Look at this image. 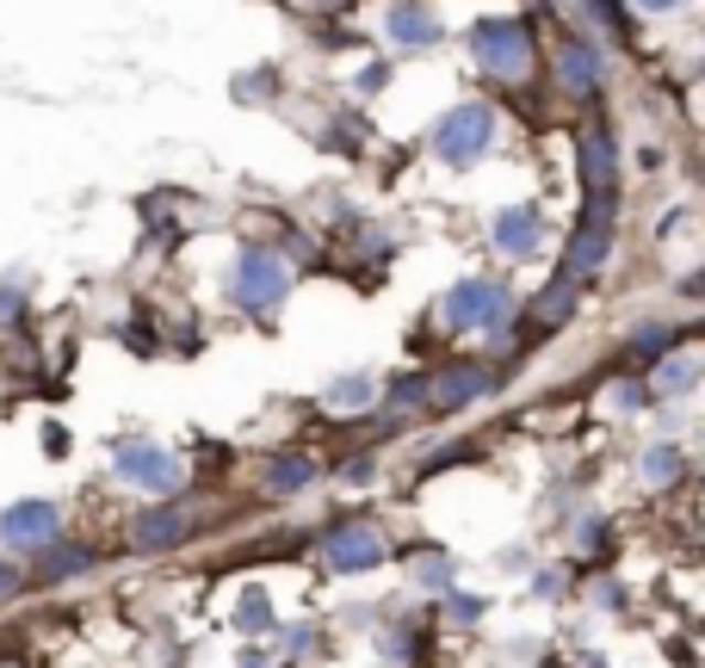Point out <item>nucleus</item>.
Instances as JSON below:
<instances>
[{
  "instance_id": "nucleus-1",
  "label": "nucleus",
  "mask_w": 705,
  "mask_h": 668,
  "mask_svg": "<svg viewBox=\"0 0 705 668\" xmlns=\"http://www.w3.org/2000/svg\"><path fill=\"white\" fill-rule=\"evenodd\" d=\"M470 56H477L495 81H526L533 75V38H526L520 19H483V25L470 32Z\"/></svg>"
},
{
  "instance_id": "nucleus-2",
  "label": "nucleus",
  "mask_w": 705,
  "mask_h": 668,
  "mask_svg": "<svg viewBox=\"0 0 705 668\" xmlns=\"http://www.w3.org/2000/svg\"><path fill=\"white\" fill-rule=\"evenodd\" d=\"M111 477L130 483V489H149V496H168L186 483V465L156 439H125V446H111Z\"/></svg>"
},
{
  "instance_id": "nucleus-3",
  "label": "nucleus",
  "mask_w": 705,
  "mask_h": 668,
  "mask_svg": "<svg viewBox=\"0 0 705 668\" xmlns=\"http://www.w3.org/2000/svg\"><path fill=\"white\" fill-rule=\"evenodd\" d=\"M489 142H495V112L477 106V99H464V106H452L446 118H439L434 156L446 161V168H470V161L489 149Z\"/></svg>"
},
{
  "instance_id": "nucleus-4",
  "label": "nucleus",
  "mask_w": 705,
  "mask_h": 668,
  "mask_svg": "<svg viewBox=\"0 0 705 668\" xmlns=\"http://www.w3.org/2000/svg\"><path fill=\"white\" fill-rule=\"evenodd\" d=\"M285 291H291V273H285L279 254H267V248L242 254V266H235V304H242V310L267 316L285 304Z\"/></svg>"
},
{
  "instance_id": "nucleus-5",
  "label": "nucleus",
  "mask_w": 705,
  "mask_h": 668,
  "mask_svg": "<svg viewBox=\"0 0 705 668\" xmlns=\"http://www.w3.org/2000/svg\"><path fill=\"white\" fill-rule=\"evenodd\" d=\"M502 316H508V291L495 279H458L452 291H446V322L464 328V335L502 328Z\"/></svg>"
},
{
  "instance_id": "nucleus-6",
  "label": "nucleus",
  "mask_w": 705,
  "mask_h": 668,
  "mask_svg": "<svg viewBox=\"0 0 705 668\" xmlns=\"http://www.w3.org/2000/svg\"><path fill=\"white\" fill-rule=\"evenodd\" d=\"M322 558H329L334 575H360V570H377L384 563V539L372 527H341L329 544H322Z\"/></svg>"
},
{
  "instance_id": "nucleus-7",
  "label": "nucleus",
  "mask_w": 705,
  "mask_h": 668,
  "mask_svg": "<svg viewBox=\"0 0 705 668\" xmlns=\"http://www.w3.org/2000/svg\"><path fill=\"white\" fill-rule=\"evenodd\" d=\"M384 32H391L396 50H434L439 44V19H434V7H427V0H391Z\"/></svg>"
},
{
  "instance_id": "nucleus-8",
  "label": "nucleus",
  "mask_w": 705,
  "mask_h": 668,
  "mask_svg": "<svg viewBox=\"0 0 705 668\" xmlns=\"http://www.w3.org/2000/svg\"><path fill=\"white\" fill-rule=\"evenodd\" d=\"M56 520H63V513L50 508V501H19V508L0 513V539L13 544V551H32V544L56 539Z\"/></svg>"
},
{
  "instance_id": "nucleus-9",
  "label": "nucleus",
  "mask_w": 705,
  "mask_h": 668,
  "mask_svg": "<svg viewBox=\"0 0 705 668\" xmlns=\"http://www.w3.org/2000/svg\"><path fill=\"white\" fill-rule=\"evenodd\" d=\"M581 180H588V199H595V211L588 218H607L612 223V137L607 130H588V142H581Z\"/></svg>"
},
{
  "instance_id": "nucleus-10",
  "label": "nucleus",
  "mask_w": 705,
  "mask_h": 668,
  "mask_svg": "<svg viewBox=\"0 0 705 668\" xmlns=\"http://www.w3.org/2000/svg\"><path fill=\"white\" fill-rule=\"evenodd\" d=\"M538 242H545V223H538L533 204H508L502 218H495V248H502L508 261H526V254H538Z\"/></svg>"
},
{
  "instance_id": "nucleus-11",
  "label": "nucleus",
  "mask_w": 705,
  "mask_h": 668,
  "mask_svg": "<svg viewBox=\"0 0 705 668\" xmlns=\"http://www.w3.org/2000/svg\"><path fill=\"white\" fill-rule=\"evenodd\" d=\"M607 254H612V223L607 218H588L576 230V242H569V254H564V273H569V279H588V273L607 266Z\"/></svg>"
},
{
  "instance_id": "nucleus-12",
  "label": "nucleus",
  "mask_w": 705,
  "mask_h": 668,
  "mask_svg": "<svg viewBox=\"0 0 705 668\" xmlns=\"http://www.w3.org/2000/svg\"><path fill=\"white\" fill-rule=\"evenodd\" d=\"M180 539H186V513L180 508H142L137 527H130V544L149 551V558H156V551H173Z\"/></svg>"
},
{
  "instance_id": "nucleus-13",
  "label": "nucleus",
  "mask_w": 705,
  "mask_h": 668,
  "mask_svg": "<svg viewBox=\"0 0 705 668\" xmlns=\"http://www.w3.org/2000/svg\"><path fill=\"white\" fill-rule=\"evenodd\" d=\"M600 75H607V68H600V50H595V44H581V38H569L564 56H557V81H564L569 94H595Z\"/></svg>"
},
{
  "instance_id": "nucleus-14",
  "label": "nucleus",
  "mask_w": 705,
  "mask_h": 668,
  "mask_svg": "<svg viewBox=\"0 0 705 668\" xmlns=\"http://www.w3.org/2000/svg\"><path fill=\"white\" fill-rule=\"evenodd\" d=\"M372 396H377V384H372V378H334L322 403H329L334 415H360V409H372Z\"/></svg>"
},
{
  "instance_id": "nucleus-15",
  "label": "nucleus",
  "mask_w": 705,
  "mask_h": 668,
  "mask_svg": "<svg viewBox=\"0 0 705 668\" xmlns=\"http://www.w3.org/2000/svg\"><path fill=\"white\" fill-rule=\"evenodd\" d=\"M489 390V372H452V378H439L434 384V403L439 409H464L470 396H483Z\"/></svg>"
},
{
  "instance_id": "nucleus-16",
  "label": "nucleus",
  "mask_w": 705,
  "mask_h": 668,
  "mask_svg": "<svg viewBox=\"0 0 705 668\" xmlns=\"http://www.w3.org/2000/svg\"><path fill=\"white\" fill-rule=\"evenodd\" d=\"M699 384V359L693 353H674L669 365H656V396H687Z\"/></svg>"
},
{
  "instance_id": "nucleus-17",
  "label": "nucleus",
  "mask_w": 705,
  "mask_h": 668,
  "mask_svg": "<svg viewBox=\"0 0 705 668\" xmlns=\"http://www.w3.org/2000/svg\"><path fill=\"white\" fill-rule=\"evenodd\" d=\"M310 477H316L310 458H279V465L267 470V489H273V496H291V489H303Z\"/></svg>"
},
{
  "instance_id": "nucleus-18",
  "label": "nucleus",
  "mask_w": 705,
  "mask_h": 668,
  "mask_svg": "<svg viewBox=\"0 0 705 668\" xmlns=\"http://www.w3.org/2000/svg\"><path fill=\"white\" fill-rule=\"evenodd\" d=\"M235 625H242V632H273V601H267V594H260V589H248V594H242V606H235Z\"/></svg>"
},
{
  "instance_id": "nucleus-19",
  "label": "nucleus",
  "mask_w": 705,
  "mask_h": 668,
  "mask_svg": "<svg viewBox=\"0 0 705 668\" xmlns=\"http://www.w3.org/2000/svg\"><path fill=\"white\" fill-rule=\"evenodd\" d=\"M674 477H681V452H674V446H650V452H643V483L669 489Z\"/></svg>"
},
{
  "instance_id": "nucleus-20",
  "label": "nucleus",
  "mask_w": 705,
  "mask_h": 668,
  "mask_svg": "<svg viewBox=\"0 0 705 668\" xmlns=\"http://www.w3.org/2000/svg\"><path fill=\"white\" fill-rule=\"evenodd\" d=\"M569 304H576V279H564V285H551V291L545 297H538V322H564V316H569Z\"/></svg>"
},
{
  "instance_id": "nucleus-21",
  "label": "nucleus",
  "mask_w": 705,
  "mask_h": 668,
  "mask_svg": "<svg viewBox=\"0 0 705 668\" xmlns=\"http://www.w3.org/2000/svg\"><path fill=\"white\" fill-rule=\"evenodd\" d=\"M81 570H87V551H81V544H56V551L44 558L50 582H56V575H81Z\"/></svg>"
},
{
  "instance_id": "nucleus-22",
  "label": "nucleus",
  "mask_w": 705,
  "mask_h": 668,
  "mask_svg": "<svg viewBox=\"0 0 705 668\" xmlns=\"http://www.w3.org/2000/svg\"><path fill=\"white\" fill-rule=\"evenodd\" d=\"M674 341V322H643L638 335H631V347H638V353H650V347H669Z\"/></svg>"
},
{
  "instance_id": "nucleus-23",
  "label": "nucleus",
  "mask_w": 705,
  "mask_h": 668,
  "mask_svg": "<svg viewBox=\"0 0 705 668\" xmlns=\"http://www.w3.org/2000/svg\"><path fill=\"white\" fill-rule=\"evenodd\" d=\"M446 613H452L458 625H477V619H483V601H477V594H452V601H446Z\"/></svg>"
},
{
  "instance_id": "nucleus-24",
  "label": "nucleus",
  "mask_w": 705,
  "mask_h": 668,
  "mask_svg": "<svg viewBox=\"0 0 705 668\" xmlns=\"http://www.w3.org/2000/svg\"><path fill=\"white\" fill-rule=\"evenodd\" d=\"M446 575H452V563H446V558H427V563H415V582H427V589H439Z\"/></svg>"
},
{
  "instance_id": "nucleus-25",
  "label": "nucleus",
  "mask_w": 705,
  "mask_h": 668,
  "mask_svg": "<svg viewBox=\"0 0 705 668\" xmlns=\"http://www.w3.org/2000/svg\"><path fill=\"white\" fill-rule=\"evenodd\" d=\"M235 668H273V650H260V644H248V650L235 656Z\"/></svg>"
},
{
  "instance_id": "nucleus-26",
  "label": "nucleus",
  "mask_w": 705,
  "mask_h": 668,
  "mask_svg": "<svg viewBox=\"0 0 705 668\" xmlns=\"http://www.w3.org/2000/svg\"><path fill=\"white\" fill-rule=\"evenodd\" d=\"M421 396H427V384H408V378L391 390V403H421Z\"/></svg>"
},
{
  "instance_id": "nucleus-27",
  "label": "nucleus",
  "mask_w": 705,
  "mask_h": 668,
  "mask_svg": "<svg viewBox=\"0 0 705 668\" xmlns=\"http://www.w3.org/2000/svg\"><path fill=\"white\" fill-rule=\"evenodd\" d=\"M316 637H310V625H291V632H285V650H310Z\"/></svg>"
},
{
  "instance_id": "nucleus-28",
  "label": "nucleus",
  "mask_w": 705,
  "mask_h": 668,
  "mask_svg": "<svg viewBox=\"0 0 705 668\" xmlns=\"http://www.w3.org/2000/svg\"><path fill=\"white\" fill-rule=\"evenodd\" d=\"M13 589H19V570L7 558H0V601H13Z\"/></svg>"
},
{
  "instance_id": "nucleus-29",
  "label": "nucleus",
  "mask_w": 705,
  "mask_h": 668,
  "mask_svg": "<svg viewBox=\"0 0 705 668\" xmlns=\"http://www.w3.org/2000/svg\"><path fill=\"white\" fill-rule=\"evenodd\" d=\"M687 0H638V13H681Z\"/></svg>"
},
{
  "instance_id": "nucleus-30",
  "label": "nucleus",
  "mask_w": 705,
  "mask_h": 668,
  "mask_svg": "<svg viewBox=\"0 0 705 668\" xmlns=\"http://www.w3.org/2000/svg\"><path fill=\"white\" fill-rule=\"evenodd\" d=\"M612 403L631 409V403H643V390H638V384H619V390H612Z\"/></svg>"
}]
</instances>
